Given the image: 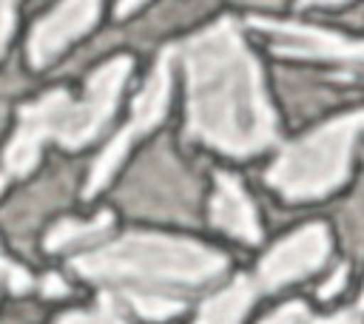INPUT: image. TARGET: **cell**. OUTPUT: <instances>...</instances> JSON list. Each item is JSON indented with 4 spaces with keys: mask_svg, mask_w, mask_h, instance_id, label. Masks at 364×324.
<instances>
[{
    "mask_svg": "<svg viewBox=\"0 0 364 324\" xmlns=\"http://www.w3.org/2000/svg\"><path fill=\"white\" fill-rule=\"evenodd\" d=\"M188 82L185 136L228 156H253L276 142V111L262 68L233 17L179 43Z\"/></svg>",
    "mask_w": 364,
    "mask_h": 324,
    "instance_id": "6da1fadb",
    "label": "cell"
},
{
    "mask_svg": "<svg viewBox=\"0 0 364 324\" xmlns=\"http://www.w3.org/2000/svg\"><path fill=\"white\" fill-rule=\"evenodd\" d=\"M131 74V57L119 54L102 63L85 82L80 97L54 88L34 102L20 105L17 128L0 159V193L34 171L46 145L82 148L94 142L111 122L125 80Z\"/></svg>",
    "mask_w": 364,
    "mask_h": 324,
    "instance_id": "7a4b0ae2",
    "label": "cell"
},
{
    "mask_svg": "<svg viewBox=\"0 0 364 324\" xmlns=\"http://www.w3.org/2000/svg\"><path fill=\"white\" fill-rule=\"evenodd\" d=\"M71 267L97 284L114 290H165L199 287L225 273L228 259L193 239L134 230L100 242L71 256Z\"/></svg>",
    "mask_w": 364,
    "mask_h": 324,
    "instance_id": "3957f363",
    "label": "cell"
},
{
    "mask_svg": "<svg viewBox=\"0 0 364 324\" xmlns=\"http://www.w3.org/2000/svg\"><path fill=\"white\" fill-rule=\"evenodd\" d=\"M364 136V111L336 117L301 139L282 148L270 171L264 173L267 185L276 188L290 202L318 199L344 185L350 176L355 145Z\"/></svg>",
    "mask_w": 364,
    "mask_h": 324,
    "instance_id": "277c9868",
    "label": "cell"
},
{
    "mask_svg": "<svg viewBox=\"0 0 364 324\" xmlns=\"http://www.w3.org/2000/svg\"><path fill=\"white\" fill-rule=\"evenodd\" d=\"M171 60H173V48H165L151 71V77L145 80L142 91L136 94L134 99V108H131V119L125 122V128L102 148V153L97 156V162L91 165V173L85 179V190L82 196L91 199L97 196L108 182L111 176L119 171V165L125 162L128 151L145 136L151 134L162 119H165V111H168V102H171Z\"/></svg>",
    "mask_w": 364,
    "mask_h": 324,
    "instance_id": "5b68a950",
    "label": "cell"
},
{
    "mask_svg": "<svg viewBox=\"0 0 364 324\" xmlns=\"http://www.w3.org/2000/svg\"><path fill=\"white\" fill-rule=\"evenodd\" d=\"M250 26L259 28L276 54L282 57H301V60H330L341 65H353V71L364 74V40H350L344 34L304 26V23H287V20H270V17H250Z\"/></svg>",
    "mask_w": 364,
    "mask_h": 324,
    "instance_id": "8992f818",
    "label": "cell"
},
{
    "mask_svg": "<svg viewBox=\"0 0 364 324\" xmlns=\"http://www.w3.org/2000/svg\"><path fill=\"white\" fill-rule=\"evenodd\" d=\"M330 256V233L324 225H304L273 244L256 270L262 290H279L290 281H299L316 273Z\"/></svg>",
    "mask_w": 364,
    "mask_h": 324,
    "instance_id": "52a82bcc",
    "label": "cell"
},
{
    "mask_svg": "<svg viewBox=\"0 0 364 324\" xmlns=\"http://www.w3.org/2000/svg\"><path fill=\"white\" fill-rule=\"evenodd\" d=\"M102 0H60L28 37V60L34 68H46L54 57H60L74 40L94 28L100 17Z\"/></svg>",
    "mask_w": 364,
    "mask_h": 324,
    "instance_id": "ba28073f",
    "label": "cell"
},
{
    "mask_svg": "<svg viewBox=\"0 0 364 324\" xmlns=\"http://www.w3.org/2000/svg\"><path fill=\"white\" fill-rule=\"evenodd\" d=\"M210 222L225 230L228 236L256 244L262 239V225L256 216V207L250 202V196L245 193L242 182L233 173L219 171L216 182H213V196H210Z\"/></svg>",
    "mask_w": 364,
    "mask_h": 324,
    "instance_id": "9c48e42d",
    "label": "cell"
},
{
    "mask_svg": "<svg viewBox=\"0 0 364 324\" xmlns=\"http://www.w3.org/2000/svg\"><path fill=\"white\" fill-rule=\"evenodd\" d=\"M256 296V287L250 279L239 276L233 279L228 287H222L219 293H213L202 307L193 324H239L245 318V313L250 310Z\"/></svg>",
    "mask_w": 364,
    "mask_h": 324,
    "instance_id": "30bf717a",
    "label": "cell"
},
{
    "mask_svg": "<svg viewBox=\"0 0 364 324\" xmlns=\"http://www.w3.org/2000/svg\"><path fill=\"white\" fill-rule=\"evenodd\" d=\"M114 219L111 213H100L97 219L91 222H77V219H65L60 225H54L48 233H46V250L51 253H60V250H74V247H91V244H100L102 236L111 230Z\"/></svg>",
    "mask_w": 364,
    "mask_h": 324,
    "instance_id": "8fae6325",
    "label": "cell"
},
{
    "mask_svg": "<svg viewBox=\"0 0 364 324\" xmlns=\"http://www.w3.org/2000/svg\"><path fill=\"white\" fill-rule=\"evenodd\" d=\"M119 301H125L136 315L148 321H165L185 310V301L176 293L165 290H114Z\"/></svg>",
    "mask_w": 364,
    "mask_h": 324,
    "instance_id": "7c38bea8",
    "label": "cell"
},
{
    "mask_svg": "<svg viewBox=\"0 0 364 324\" xmlns=\"http://www.w3.org/2000/svg\"><path fill=\"white\" fill-rule=\"evenodd\" d=\"M54 324H128V321L117 304V293H102L91 310L63 313Z\"/></svg>",
    "mask_w": 364,
    "mask_h": 324,
    "instance_id": "4fadbf2b",
    "label": "cell"
},
{
    "mask_svg": "<svg viewBox=\"0 0 364 324\" xmlns=\"http://www.w3.org/2000/svg\"><path fill=\"white\" fill-rule=\"evenodd\" d=\"M0 287H9L11 293H26V290H31V276L23 267H17L0 256Z\"/></svg>",
    "mask_w": 364,
    "mask_h": 324,
    "instance_id": "5bb4252c",
    "label": "cell"
},
{
    "mask_svg": "<svg viewBox=\"0 0 364 324\" xmlns=\"http://www.w3.org/2000/svg\"><path fill=\"white\" fill-rule=\"evenodd\" d=\"M307 321V307L299 301H290L284 307H279L276 313H270L262 324H304Z\"/></svg>",
    "mask_w": 364,
    "mask_h": 324,
    "instance_id": "9a60e30c",
    "label": "cell"
},
{
    "mask_svg": "<svg viewBox=\"0 0 364 324\" xmlns=\"http://www.w3.org/2000/svg\"><path fill=\"white\" fill-rule=\"evenodd\" d=\"M14 9H17V0H0V57L14 31Z\"/></svg>",
    "mask_w": 364,
    "mask_h": 324,
    "instance_id": "2e32d148",
    "label": "cell"
},
{
    "mask_svg": "<svg viewBox=\"0 0 364 324\" xmlns=\"http://www.w3.org/2000/svg\"><path fill=\"white\" fill-rule=\"evenodd\" d=\"M310 324H364V321H361V310H344V313H336L330 318H316Z\"/></svg>",
    "mask_w": 364,
    "mask_h": 324,
    "instance_id": "e0dca14e",
    "label": "cell"
},
{
    "mask_svg": "<svg viewBox=\"0 0 364 324\" xmlns=\"http://www.w3.org/2000/svg\"><path fill=\"white\" fill-rule=\"evenodd\" d=\"M43 293L46 296H65L68 293V284H63L60 276H48L46 284H43Z\"/></svg>",
    "mask_w": 364,
    "mask_h": 324,
    "instance_id": "ac0fdd59",
    "label": "cell"
},
{
    "mask_svg": "<svg viewBox=\"0 0 364 324\" xmlns=\"http://www.w3.org/2000/svg\"><path fill=\"white\" fill-rule=\"evenodd\" d=\"M142 3H145V0H119V3H117V17H128V14L136 11Z\"/></svg>",
    "mask_w": 364,
    "mask_h": 324,
    "instance_id": "d6986e66",
    "label": "cell"
},
{
    "mask_svg": "<svg viewBox=\"0 0 364 324\" xmlns=\"http://www.w3.org/2000/svg\"><path fill=\"white\" fill-rule=\"evenodd\" d=\"M347 0H299V6H338Z\"/></svg>",
    "mask_w": 364,
    "mask_h": 324,
    "instance_id": "ffe728a7",
    "label": "cell"
},
{
    "mask_svg": "<svg viewBox=\"0 0 364 324\" xmlns=\"http://www.w3.org/2000/svg\"><path fill=\"white\" fill-rule=\"evenodd\" d=\"M358 310H364V293H361V304H358Z\"/></svg>",
    "mask_w": 364,
    "mask_h": 324,
    "instance_id": "44dd1931",
    "label": "cell"
}]
</instances>
